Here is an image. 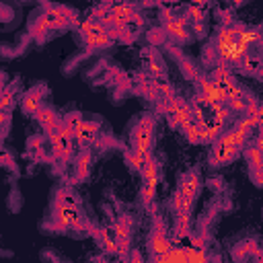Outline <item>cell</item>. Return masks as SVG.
<instances>
[{"instance_id": "7a4b0ae2", "label": "cell", "mask_w": 263, "mask_h": 263, "mask_svg": "<svg viewBox=\"0 0 263 263\" xmlns=\"http://www.w3.org/2000/svg\"><path fill=\"white\" fill-rule=\"evenodd\" d=\"M199 191H201V175L197 168H191L185 175H181L177 191H175L173 201H171L175 214H191L195 197L199 195Z\"/></svg>"}, {"instance_id": "9c48e42d", "label": "cell", "mask_w": 263, "mask_h": 263, "mask_svg": "<svg viewBox=\"0 0 263 263\" xmlns=\"http://www.w3.org/2000/svg\"><path fill=\"white\" fill-rule=\"evenodd\" d=\"M132 216L127 214H119L115 220H113V236H115V242H117V257L119 259H125L129 255V242H132Z\"/></svg>"}, {"instance_id": "5bb4252c", "label": "cell", "mask_w": 263, "mask_h": 263, "mask_svg": "<svg viewBox=\"0 0 263 263\" xmlns=\"http://www.w3.org/2000/svg\"><path fill=\"white\" fill-rule=\"evenodd\" d=\"M88 234L95 238V242L101 247V251H105L107 255H117V242H115V236H113L111 230H107L103 226H97V224H90Z\"/></svg>"}, {"instance_id": "6da1fadb", "label": "cell", "mask_w": 263, "mask_h": 263, "mask_svg": "<svg viewBox=\"0 0 263 263\" xmlns=\"http://www.w3.org/2000/svg\"><path fill=\"white\" fill-rule=\"evenodd\" d=\"M247 142H249V136L242 134L236 125L226 127L220 134V138L214 142V148L210 152V164L212 166L228 164L230 160H234L242 152V148L247 146Z\"/></svg>"}, {"instance_id": "4dcf8cb0", "label": "cell", "mask_w": 263, "mask_h": 263, "mask_svg": "<svg viewBox=\"0 0 263 263\" xmlns=\"http://www.w3.org/2000/svg\"><path fill=\"white\" fill-rule=\"evenodd\" d=\"M148 37H150L152 43H158V41H164V39H166V33H164V29H162V31H150Z\"/></svg>"}, {"instance_id": "52a82bcc", "label": "cell", "mask_w": 263, "mask_h": 263, "mask_svg": "<svg viewBox=\"0 0 263 263\" xmlns=\"http://www.w3.org/2000/svg\"><path fill=\"white\" fill-rule=\"evenodd\" d=\"M195 88H197V95L193 97L197 103L201 105H214V103H226L228 101V92L222 84H218L216 80H212L210 76H195Z\"/></svg>"}, {"instance_id": "7402d4cb", "label": "cell", "mask_w": 263, "mask_h": 263, "mask_svg": "<svg viewBox=\"0 0 263 263\" xmlns=\"http://www.w3.org/2000/svg\"><path fill=\"white\" fill-rule=\"evenodd\" d=\"M242 156H245V160H247V164H249V171L251 168H255V166H259L261 162H263V150L253 142V144H247L245 148H242Z\"/></svg>"}, {"instance_id": "30bf717a", "label": "cell", "mask_w": 263, "mask_h": 263, "mask_svg": "<svg viewBox=\"0 0 263 263\" xmlns=\"http://www.w3.org/2000/svg\"><path fill=\"white\" fill-rule=\"evenodd\" d=\"M43 16L51 25V29H64V27H72L78 23V14L66 6H49L45 8Z\"/></svg>"}, {"instance_id": "ba28073f", "label": "cell", "mask_w": 263, "mask_h": 263, "mask_svg": "<svg viewBox=\"0 0 263 263\" xmlns=\"http://www.w3.org/2000/svg\"><path fill=\"white\" fill-rule=\"evenodd\" d=\"M175 245V240L166 234L164 230V222L160 220L158 214H154V222H152V230L148 234V251H150V259L152 261H160V257Z\"/></svg>"}, {"instance_id": "83f0119b", "label": "cell", "mask_w": 263, "mask_h": 263, "mask_svg": "<svg viewBox=\"0 0 263 263\" xmlns=\"http://www.w3.org/2000/svg\"><path fill=\"white\" fill-rule=\"evenodd\" d=\"M14 95H16V82H12L10 86H4V90H2V103H0L2 105V111H10Z\"/></svg>"}, {"instance_id": "603a6c76", "label": "cell", "mask_w": 263, "mask_h": 263, "mask_svg": "<svg viewBox=\"0 0 263 263\" xmlns=\"http://www.w3.org/2000/svg\"><path fill=\"white\" fill-rule=\"evenodd\" d=\"M238 66H240V72H245V74H253V76H255V74L259 72V68L263 66V60H261V55H251V53H249Z\"/></svg>"}, {"instance_id": "277c9868", "label": "cell", "mask_w": 263, "mask_h": 263, "mask_svg": "<svg viewBox=\"0 0 263 263\" xmlns=\"http://www.w3.org/2000/svg\"><path fill=\"white\" fill-rule=\"evenodd\" d=\"M80 31V37H82V43L86 45L88 51H95V49H105L113 43V37L109 33V27L95 21L92 16H88L86 21L80 23L78 27Z\"/></svg>"}, {"instance_id": "e575fe53", "label": "cell", "mask_w": 263, "mask_h": 263, "mask_svg": "<svg viewBox=\"0 0 263 263\" xmlns=\"http://www.w3.org/2000/svg\"><path fill=\"white\" fill-rule=\"evenodd\" d=\"M191 4H197V6H203V4H208V0H191Z\"/></svg>"}, {"instance_id": "cb8c5ba5", "label": "cell", "mask_w": 263, "mask_h": 263, "mask_svg": "<svg viewBox=\"0 0 263 263\" xmlns=\"http://www.w3.org/2000/svg\"><path fill=\"white\" fill-rule=\"evenodd\" d=\"M173 55H175V58H177V62L181 64V68H183L185 76H189V78H195V76H199V70H197V66H195L191 60H187L183 53H179V51H177V47H173Z\"/></svg>"}, {"instance_id": "f1b7e54d", "label": "cell", "mask_w": 263, "mask_h": 263, "mask_svg": "<svg viewBox=\"0 0 263 263\" xmlns=\"http://www.w3.org/2000/svg\"><path fill=\"white\" fill-rule=\"evenodd\" d=\"M185 14H187V18H189L191 23H205V12H203V8L197 6V4H189L187 10H185Z\"/></svg>"}, {"instance_id": "d6a6232c", "label": "cell", "mask_w": 263, "mask_h": 263, "mask_svg": "<svg viewBox=\"0 0 263 263\" xmlns=\"http://www.w3.org/2000/svg\"><path fill=\"white\" fill-rule=\"evenodd\" d=\"M2 10H4V16H2V21H4V23H8V21L12 18V10H10L6 4H2Z\"/></svg>"}, {"instance_id": "1f68e13d", "label": "cell", "mask_w": 263, "mask_h": 263, "mask_svg": "<svg viewBox=\"0 0 263 263\" xmlns=\"http://www.w3.org/2000/svg\"><path fill=\"white\" fill-rule=\"evenodd\" d=\"M2 160H4V166H6V168H10V171L16 173V166H14V162H12V158H10L8 152H2Z\"/></svg>"}, {"instance_id": "44dd1931", "label": "cell", "mask_w": 263, "mask_h": 263, "mask_svg": "<svg viewBox=\"0 0 263 263\" xmlns=\"http://www.w3.org/2000/svg\"><path fill=\"white\" fill-rule=\"evenodd\" d=\"M49 31H53V29H51V25L45 21V16L41 14V16H37V18L33 21V25H31V31H29V33H31V37H33L35 41H39V43H41V41L49 35Z\"/></svg>"}, {"instance_id": "4fadbf2b", "label": "cell", "mask_w": 263, "mask_h": 263, "mask_svg": "<svg viewBox=\"0 0 263 263\" xmlns=\"http://www.w3.org/2000/svg\"><path fill=\"white\" fill-rule=\"evenodd\" d=\"M45 95H47L45 84H37V86H33V88H29V90L21 97V109H23L27 115H35V113L43 107Z\"/></svg>"}, {"instance_id": "d4e9b609", "label": "cell", "mask_w": 263, "mask_h": 263, "mask_svg": "<svg viewBox=\"0 0 263 263\" xmlns=\"http://www.w3.org/2000/svg\"><path fill=\"white\" fill-rule=\"evenodd\" d=\"M144 55H148V64H146V68H148V74L152 76V78H160L162 74H164V66L160 64V60L148 49V53H144Z\"/></svg>"}, {"instance_id": "f546056e", "label": "cell", "mask_w": 263, "mask_h": 263, "mask_svg": "<svg viewBox=\"0 0 263 263\" xmlns=\"http://www.w3.org/2000/svg\"><path fill=\"white\" fill-rule=\"evenodd\" d=\"M251 179L255 181V185H263V162L255 168H251Z\"/></svg>"}, {"instance_id": "4316f807", "label": "cell", "mask_w": 263, "mask_h": 263, "mask_svg": "<svg viewBox=\"0 0 263 263\" xmlns=\"http://www.w3.org/2000/svg\"><path fill=\"white\" fill-rule=\"evenodd\" d=\"M185 251H187V261H193V263H203V261H208L210 259V255H208V251L205 249H197V247H185Z\"/></svg>"}, {"instance_id": "ac0fdd59", "label": "cell", "mask_w": 263, "mask_h": 263, "mask_svg": "<svg viewBox=\"0 0 263 263\" xmlns=\"http://www.w3.org/2000/svg\"><path fill=\"white\" fill-rule=\"evenodd\" d=\"M232 115H234V113L228 109L226 103H214V105H208V117H210L212 121L224 125V127L228 125V121H230Z\"/></svg>"}, {"instance_id": "d590c367", "label": "cell", "mask_w": 263, "mask_h": 263, "mask_svg": "<svg viewBox=\"0 0 263 263\" xmlns=\"http://www.w3.org/2000/svg\"><path fill=\"white\" fill-rule=\"evenodd\" d=\"M257 47H259V49H261V51H263V33H261V39H259V41H257Z\"/></svg>"}, {"instance_id": "484cf974", "label": "cell", "mask_w": 263, "mask_h": 263, "mask_svg": "<svg viewBox=\"0 0 263 263\" xmlns=\"http://www.w3.org/2000/svg\"><path fill=\"white\" fill-rule=\"evenodd\" d=\"M162 261H187V251H185V247H177V245H173L162 257H160V261L158 263H162Z\"/></svg>"}, {"instance_id": "7c38bea8", "label": "cell", "mask_w": 263, "mask_h": 263, "mask_svg": "<svg viewBox=\"0 0 263 263\" xmlns=\"http://www.w3.org/2000/svg\"><path fill=\"white\" fill-rule=\"evenodd\" d=\"M189 18H187V14L185 16H175L173 21H168V23H164V33H166V39H173L175 43H187L189 39H191V31H189Z\"/></svg>"}, {"instance_id": "8992f818", "label": "cell", "mask_w": 263, "mask_h": 263, "mask_svg": "<svg viewBox=\"0 0 263 263\" xmlns=\"http://www.w3.org/2000/svg\"><path fill=\"white\" fill-rule=\"evenodd\" d=\"M140 175H142V189H140L142 205L150 210L152 203H154V197H156L158 181H160V164H158V160H156L152 154H148L146 164H144V168L140 171Z\"/></svg>"}, {"instance_id": "2e32d148", "label": "cell", "mask_w": 263, "mask_h": 263, "mask_svg": "<svg viewBox=\"0 0 263 263\" xmlns=\"http://www.w3.org/2000/svg\"><path fill=\"white\" fill-rule=\"evenodd\" d=\"M90 168H92V154L88 148H80L74 158V177L78 181H84V179H88Z\"/></svg>"}, {"instance_id": "8fae6325", "label": "cell", "mask_w": 263, "mask_h": 263, "mask_svg": "<svg viewBox=\"0 0 263 263\" xmlns=\"http://www.w3.org/2000/svg\"><path fill=\"white\" fill-rule=\"evenodd\" d=\"M99 129H101V121L97 119H84L80 123V127L74 134V146L80 148H88L90 144H95L99 140Z\"/></svg>"}, {"instance_id": "5b68a950", "label": "cell", "mask_w": 263, "mask_h": 263, "mask_svg": "<svg viewBox=\"0 0 263 263\" xmlns=\"http://www.w3.org/2000/svg\"><path fill=\"white\" fill-rule=\"evenodd\" d=\"M154 129H156V121L150 113L142 115L136 125L132 127V134H129V146L136 148L138 152L142 154H152V144H154Z\"/></svg>"}, {"instance_id": "836d02e7", "label": "cell", "mask_w": 263, "mask_h": 263, "mask_svg": "<svg viewBox=\"0 0 263 263\" xmlns=\"http://www.w3.org/2000/svg\"><path fill=\"white\" fill-rule=\"evenodd\" d=\"M210 187L218 191V189L222 187V179H220V177H214V179H210Z\"/></svg>"}, {"instance_id": "e0dca14e", "label": "cell", "mask_w": 263, "mask_h": 263, "mask_svg": "<svg viewBox=\"0 0 263 263\" xmlns=\"http://www.w3.org/2000/svg\"><path fill=\"white\" fill-rule=\"evenodd\" d=\"M191 234V214H175V226H173V240L179 242Z\"/></svg>"}, {"instance_id": "3957f363", "label": "cell", "mask_w": 263, "mask_h": 263, "mask_svg": "<svg viewBox=\"0 0 263 263\" xmlns=\"http://www.w3.org/2000/svg\"><path fill=\"white\" fill-rule=\"evenodd\" d=\"M88 226L90 222L86 220V216L80 212L78 205L53 199V214H51V224H49L51 230L60 232V230L72 228L76 232H88Z\"/></svg>"}, {"instance_id": "9a60e30c", "label": "cell", "mask_w": 263, "mask_h": 263, "mask_svg": "<svg viewBox=\"0 0 263 263\" xmlns=\"http://www.w3.org/2000/svg\"><path fill=\"white\" fill-rule=\"evenodd\" d=\"M33 117H35V121L41 125V129H43L45 134H49V132H53V129H58V127L62 125V115H60L55 109H51L49 105H43Z\"/></svg>"}, {"instance_id": "ffe728a7", "label": "cell", "mask_w": 263, "mask_h": 263, "mask_svg": "<svg viewBox=\"0 0 263 263\" xmlns=\"http://www.w3.org/2000/svg\"><path fill=\"white\" fill-rule=\"evenodd\" d=\"M123 158H125V164L129 166V168H134V171H142L144 168V164H146V158H148V154H142V152H138L136 148H125L123 150Z\"/></svg>"}, {"instance_id": "d6986e66", "label": "cell", "mask_w": 263, "mask_h": 263, "mask_svg": "<svg viewBox=\"0 0 263 263\" xmlns=\"http://www.w3.org/2000/svg\"><path fill=\"white\" fill-rule=\"evenodd\" d=\"M84 119H82V115L78 113V111H74V113H68V115H64L62 117V132L68 136V138H72L74 140V134H76V129L80 127V123H82Z\"/></svg>"}]
</instances>
